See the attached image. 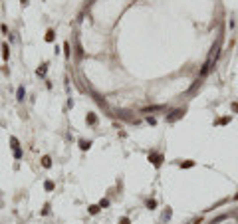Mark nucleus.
I'll return each mask as SVG.
<instances>
[{
    "instance_id": "obj_22",
    "label": "nucleus",
    "mask_w": 238,
    "mask_h": 224,
    "mask_svg": "<svg viewBox=\"0 0 238 224\" xmlns=\"http://www.w3.org/2000/svg\"><path fill=\"white\" fill-rule=\"evenodd\" d=\"M119 224H131L129 216H121V218H119Z\"/></svg>"
},
{
    "instance_id": "obj_24",
    "label": "nucleus",
    "mask_w": 238,
    "mask_h": 224,
    "mask_svg": "<svg viewBox=\"0 0 238 224\" xmlns=\"http://www.w3.org/2000/svg\"><path fill=\"white\" fill-rule=\"evenodd\" d=\"M14 157H16V159H22V149H16V151H14Z\"/></svg>"
},
{
    "instance_id": "obj_1",
    "label": "nucleus",
    "mask_w": 238,
    "mask_h": 224,
    "mask_svg": "<svg viewBox=\"0 0 238 224\" xmlns=\"http://www.w3.org/2000/svg\"><path fill=\"white\" fill-rule=\"evenodd\" d=\"M185 113H187V109L185 107H177V109H173L171 113H167V123H175V121H179V119H182L185 117Z\"/></svg>"
},
{
    "instance_id": "obj_7",
    "label": "nucleus",
    "mask_w": 238,
    "mask_h": 224,
    "mask_svg": "<svg viewBox=\"0 0 238 224\" xmlns=\"http://www.w3.org/2000/svg\"><path fill=\"white\" fill-rule=\"evenodd\" d=\"M99 204H91V206H87V212L91 214V216H95V214H99Z\"/></svg>"
},
{
    "instance_id": "obj_20",
    "label": "nucleus",
    "mask_w": 238,
    "mask_h": 224,
    "mask_svg": "<svg viewBox=\"0 0 238 224\" xmlns=\"http://www.w3.org/2000/svg\"><path fill=\"white\" fill-rule=\"evenodd\" d=\"M216 123L218 125H226V123H230V117H222V119H218Z\"/></svg>"
},
{
    "instance_id": "obj_25",
    "label": "nucleus",
    "mask_w": 238,
    "mask_h": 224,
    "mask_svg": "<svg viewBox=\"0 0 238 224\" xmlns=\"http://www.w3.org/2000/svg\"><path fill=\"white\" fill-rule=\"evenodd\" d=\"M230 107H232V111H234V113H238V101H234V103H232Z\"/></svg>"
},
{
    "instance_id": "obj_3",
    "label": "nucleus",
    "mask_w": 238,
    "mask_h": 224,
    "mask_svg": "<svg viewBox=\"0 0 238 224\" xmlns=\"http://www.w3.org/2000/svg\"><path fill=\"white\" fill-rule=\"evenodd\" d=\"M169 107L167 105H151V107H145L143 113H157V111H167Z\"/></svg>"
},
{
    "instance_id": "obj_29",
    "label": "nucleus",
    "mask_w": 238,
    "mask_h": 224,
    "mask_svg": "<svg viewBox=\"0 0 238 224\" xmlns=\"http://www.w3.org/2000/svg\"><path fill=\"white\" fill-rule=\"evenodd\" d=\"M234 200H238V194H234Z\"/></svg>"
},
{
    "instance_id": "obj_23",
    "label": "nucleus",
    "mask_w": 238,
    "mask_h": 224,
    "mask_svg": "<svg viewBox=\"0 0 238 224\" xmlns=\"http://www.w3.org/2000/svg\"><path fill=\"white\" fill-rule=\"evenodd\" d=\"M147 123H149V125H157V119H155V117H151V115H149V117H147Z\"/></svg>"
},
{
    "instance_id": "obj_10",
    "label": "nucleus",
    "mask_w": 238,
    "mask_h": 224,
    "mask_svg": "<svg viewBox=\"0 0 238 224\" xmlns=\"http://www.w3.org/2000/svg\"><path fill=\"white\" fill-rule=\"evenodd\" d=\"M42 167H44V169H50V167H52V157H48V155H46V157H42Z\"/></svg>"
},
{
    "instance_id": "obj_12",
    "label": "nucleus",
    "mask_w": 238,
    "mask_h": 224,
    "mask_svg": "<svg viewBox=\"0 0 238 224\" xmlns=\"http://www.w3.org/2000/svg\"><path fill=\"white\" fill-rule=\"evenodd\" d=\"M179 167L181 169H191V167H194V161H181Z\"/></svg>"
},
{
    "instance_id": "obj_26",
    "label": "nucleus",
    "mask_w": 238,
    "mask_h": 224,
    "mask_svg": "<svg viewBox=\"0 0 238 224\" xmlns=\"http://www.w3.org/2000/svg\"><path fill=\"white\" fill-rule=\"evenodd\" d=\"M201 222H203V216H198V218H194V220H193V222H191V224H201Z\"/></svg>"
},
{
    "instance_id": "obj_5",
    "label": "nucleus",
    "mask_w": 238,
    "mask_h": 224,
    "mask_svg": "<svg viewBox=\"0 0 238 224\" xmlns=\"http://www.w3.org/2000/svg\"><path fill=\"white\" fill-rule=\"evenodd\" d=\"M85 121H87V125H91V127H95V125H97V115H95V113H87Z\"/></svg>"
},
{
    "instance_id": "obj_4",
    "label": "nucleus",
    "mask_w": 238,
    "mask_h": 224,
    "mask_svg": "<svg viewBox=\"0 0 238 224\" xmlns=\"http://www.w3.org/2000/svg\"><path fill=\"white\" fill-rule=\"evenodd\" d=\"M46 74H48V64H42V66L38 67V69H36V76H38V78H46Z\"/></svg>"
},
{
    "instance_id": "obj_2",
    "label": "nucleus",
    "mask_w": 238,
    "mask_h": 224,
    "mask_svg": "<svg viewBox=\"0 0 238 224\" xmlns=\"http://www.w3.org/2000/svg\"><path fill=\"white\" fill-rule=\"evenodd\" d=\"M149 161L153 163V167L155 169H159L161 165H163L165 157H163V153H159V151H151V153H149Z\"/></svg>"
},
{
    "instance_id": "obj_9",
    "label": "nucleus",
    "mask_w": 238,
    "mask_h": 224,
    "mask_svg": "<svg viewBox=\"0 0 238 224\" xmlns=\"http://www.w3.org/2000/svg\"><path fill=\"white\" fill-rule=\"evenodd\" d=\"M91 147V141H85V139H79V149L81 151H87Z\"/></svg>"
},
{
    "instance_id": "obj_19",
    "label": "nucleus",
    "mask_w": 238,
    "mask_h": 224,
    "mask_svg": "<svg viewBox=\"0 0 238 224\" xmlns=\"http://www.w3.org/2000/svg\"><path fill=\"white\" fill-rule=\"evenodd\" d=\"M107 206H109V200L107 198H101L99 200V208H107Z\"/></svg>"
},
{
    "instance_id": "obj_13",
    "label": "nucleus",
    "mask_w": 238,
    "mask_h": 224,
    "mask_svg": "<svg viewBox=\"0 0 238 224\" xmlns=\"http://www.w3.org/2000/svg\"><path fill=\"white\" fill-rule=\"evenodd\" d=\"M54 38H56V32L50 28V30L46 32V42H54Z\"/></svg>"
},
{
    "instance_id": "obj_6",
    "label": "nucleus",
    "mask_w": 238,
    "mask_h": 224,
    "mask_svg": "<svg viewBox=\"0 0 238 224\" xmlns=\"http://www.w3.org/2000/svg\"><path fill=\"white\" fill-rule=\"evenodd\" d=\"M24 97H26V89H24V85H20V87L16 89V99L24 101Z\"/></svg>"
},
{
    "instance_id": "obj_14",
    "label": "nucleus",
    "mask_w": 238,
    "mask_h": 224,
    "mask_svg": "<svg viewBox=\"0 0 238 224\" xmlns=\"http://www.w3.org/2000/svg\"><path fill=\"white\" fill-rule=\"evenodd\" d=\"M64 56H66V60H69V58H71V50H69V42H66V44H64Z\"/></svg>"
},
{
    "instance_id": "obj_16",
    "label": "nucleus",
    "mask_w": 238,
    "mask_h": 224,
    "mask_svg": "<svg viewBox=\"0 0 238 224\" xmlns=\"http://www.w3.org/2000/svg\"><path fill=\"white\" fill-rule=\"evenodd\" d=\"M48 214H50V202H46L44 208H42V216H48Z\"/></svg>"
},
{
    "instance_id": "obj_8",
    "label": "nucleus",
    "mask_w": 238,
    "mask_h": 224,
    "mask_svg": "<svg viewBox=\"0 0 238 224\" xmlns=\"http://www.w3.org/2000/svg\"><path fill=\"white\" fill-rule=\"evenodd\" d=\"M2 58H4V62H8V58H10V48H8V44L2 46Z\"/></svg>"
},
{
    "instance_id": "obj_15",
    "label": "nucleus",
    "mask_w": 238,
    "mask_h": 224,
    "mask_svg": "<svg viewBox=\"0 0 238 224\" xmlns=\"http://www.w3.org/2000/svg\"><path fill=\"white\" fill-rule=\"evenodd\" d=\"M10 147H12V151L20 149V143H18V139H16V137H10Z\"/></svg>"
},
{
    "instance_id": "obj_21",
    "label": "nucleus",
    "mask_w": 238,
    "mask_h": 224,
    "mask_svg": "<svg viewBox=\"0 0 238 224\" xmlns=\"http://www.w3.org/2000/svg\"><path fill=\"white\" fill-rule=\"evenodd\" d=\"M171 214H173V210H171V208H167V210H165V214H163V220H169Z\"/></svg>"
},
{
    "instance_id": "obj_18",
    "label": "nucleus",
    "mask_w": 238,
    "mask_h": 224,
    "mask_svg": "<svg viewBox=\"0 0 238 224\" xmlns=\"http://www.w3.org/2000/svg\"><path fill=\"white\" fill-rule=\"evenodd\" d=\"M226 218H228L226 214H222V216H216L214 220H212V224H218V222H222V220H226Z\"/></svg>"
},
{
    "instance_id": "obj_28",
    "label": "nucleus",
    "mask_w": 238,
    "mask_h": 224,
    "mask_svg": "<svg viewBox=\"0 0 238 224\" xmlns=\"http://www.w3.org/2000/svg\"><path fill=\"white\" fill-rule=\"evenodd\" d=\"M20 4H22V6H26V4H28V0H20Z\"/></svg>"
},
{
    "instance_id": "obj_11",
    "label": "nucleus",
    "mask_w": 238,
    "mask_h": 224,
    "mask_svg": "<svg viewBox=\"0 0 238 224\" xmlns=\"http://www.w3.org/2000/svg\"><path fill=\"white\" fill-rule=\"evenodd\" d=\"M145 206H147L149 210H155V208H157V200H155V198H149V200L145 202Z\"/></svg>"
},
{
    "instance_id": "obj_17",
    "label": "nucleus",
    "mask_w": 238,
    "mask_h": 224,
    "mask_svg": "<svg viewBox=\"0 0 238 224\" xmlns=\"http://www.w3.org/2000/svg\"><path fill=\"white\" fill-rule=\"evenodd\" d=\"M44 189H46V191H54V182H52V180H46V182H44Z\"/></svg>"
},
{
    "instance_id": "obj_27",
    "label": "nucleus",
    "mask_w": 238,
    "mask_h": 224,
    "mask_svg": "<svg viewBox=\"0 0 238 224\" xmlns=\"http://www.w3.org/2000/svg\"><path fill=\"white\" fill-rule=\"evenodd\" d=\"M0 30H2V32H4L6 36H8V28H6V24H2V26H0Z\"/></svg>"
}]
</instances>
